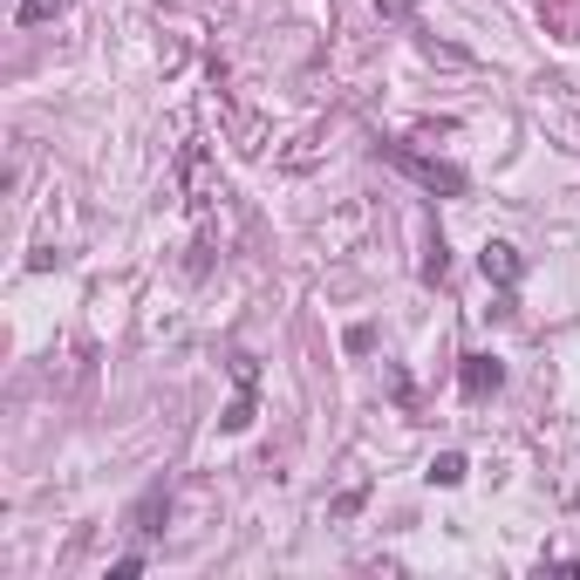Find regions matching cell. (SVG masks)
Returning <instances> with one entry per match:
<instances>
[{
  "mask_svg": "<svg viewBox=\"0 0 580 580\" xmlns=\"http://www.w3.org/2000/svg\"><path fill=\"white\" fill-rule=\"evenodd\" d=\"M382 158H390L397 171H410L416 184H431V191H451V199H457V191H464V171H457V165H437V158H416L410 144H382Z\"/></svg>",
  "mask_w": 580,
  "mask_h": 580,
  "instance_id": "cell-1",
  "label": "cell"
},
{
  "mask_svg": "<svg viewBox=\"0 0 580 580\" xmlns=\"http://www.w3.org/2000/svg\"><path fill=\"white\" fill-rule=\"evenodd\" d=\"M478 266H485V281H492V287H519V281H526V260H519L513 240H485Z\"/></svg>",
  "mask_w": 580,
  "mask_h": 580,
  "instance_id": "cell-2",
  "label": "cell"
},
{
  "mask_svg": "<svg viewBox=\"0 0 580 580\" xmlns=\"http://www.w3.org/2000/svg\"><path fill=\"white\" fill-rule=\"evenodd\" d=\"M457 382H464V397H472V403H485V397H498V382H506V362H498V356H464Z\"/></svg>",
  "mask_w": 580,
  "mask_h": 580,
  "instance_id": "cell-3",
  "label": "cell"
},
{
  "mask_svg": "<svg viewBox=\"0 0 580 580\" xmlns=\"http://www.w3.org/2000/svg\"><path fill=\"white\" fill-rule=\"evenodd\" d=\"M232 376H240V397H232V410H225L219 423H225V431H246V423H253V382H260V376H253V362H246V356L232 362Z\"/></svg>",
  "mask_w": 580,
  "mask_h": 580,
  "instance_id": "cell-4",
  "label": "cell"
},
{
  "mask_svg": "<svg viewBox=\"0 0 580 580\" xmlns=\"http://www.w3.org/2000/svg\"><path fill=\"white\" fill-rule=\"evenodd\" d=\"M464 472H472V464H464L457 451H437V457H431V472H423V478H431V485H464Z\"/></svg>",
  "mask_w": 580,
  "mask_h": 580,
  "instance_id": "cell-5",
  "label": "cell"
},
{
  "mask_svg": "<svg viewBox=\"0 0 580 580\" xmlns=\"http://www.w3.org/2000/svg\"><path fill=\"white\" fill-rule=\"evenodd\" d=\"M49 14H62V0H21V8H14V21H21V28L49 21Z\"/></svg>",
  "mask_w": 580,
  "mask_h": 580,
  "instance_id": "cell-6",
  "label": "cell"
},
{
  "mask_svg": "<svg viewBox=\"0 0 580 580\" xmlns=\"http://www.w3.org/2000/svg\"><path fill=\"white\" fill-rule=\"evenodd\" d=\"M444 266H451V253H444V240H431V260H423V281H444Z\"/></svg>",
  "mask_w": 580,
  "mask_h": 580,
  "instance_id": "cell-7",
  "label": "cell"
},
{
  "mask_svg": "<svg viewBox=\"0 0 580 580\" xmlns=\"http://www.w3.org/2000/svg\"><path fill=\"white\" fill-rule=\"evenodd\" d=\"M376 348V328H348V356H369Z\"/></svg>",
  "mask_w": 580,
  "mask_h": 580,
  "instance_id": "cell-8",
  "label": "cell"
}]
</instances>
